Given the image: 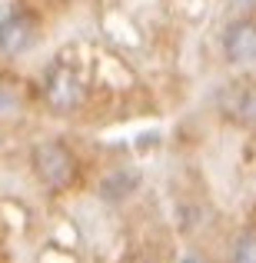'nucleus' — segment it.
I'll return each instance as SVG.
<instances>
[{"label": "nucleus", "instance_id": "nucleus-2", "mask_svg": "<svg viewBox=\"0 0 256 263\" xmlns=\"http://www.w3.org/2000/svg\"><path fill=\"white\" fill-rule=\"evenodd\" d=\"M223 57L233 67L256 60V20H237L223 33Z\"/></svg>", "mask_w": 256, "mask_h": 263}, {"label": "nucleus", "instance_id": "nucleus-1", "mask_svg": "<svg viewBox=\"0 0 256 263\" xmlns=\"http://www.w3.org/2000/svg\"><path fill=\"white\" fill-rule=\"evenodd\" d=\"M30 163L47 190H67L73 183V177H77V160L60 140H40L33 147Z\"/></svg>", "mask_w": 256, "mask_h": 263}, {"label": "nucleus", "instance_id": "nucleus-4", "mask_svg": "<svg viewBox=\"0 0 256 263\" xmlns=\"http://www.w3.org/2000/svg\"><path fill=\"white\" fill-rule=\"evenodd\" d=\"M233 260L240 263H256V233H240L237 243H233Z\"/></svg>", "mask_w": 256, "mask_h": 263}, {"label": "nucleus", "instance_id": "nucleus-3", "mask_svg": "<svg viewBox=\"0 0 256 263\" xmlns=\"http://www.w3.org/2000/svg\"><path fill=\"white\" fill-rule=\"evenodd\" d=\"M33 24L24 17H10L7 24H0V50L4 53H20L27 44H30Z\"/></svg>", "mask_w": 256, "mask_h": 263}]
</instances>
